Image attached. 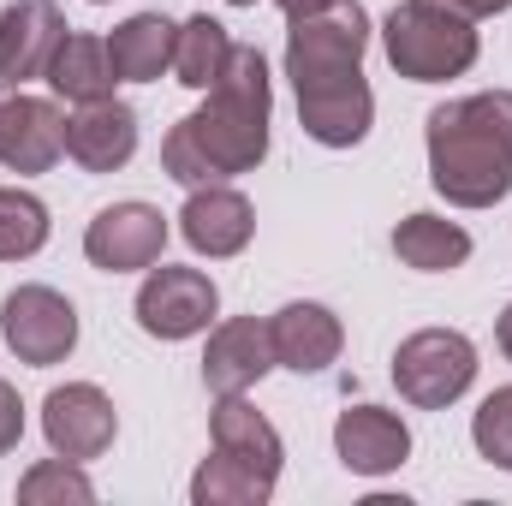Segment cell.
<instances>
[{
	"mask_svg": "<svg viewBox=\"0 0 512 506\" xmlns=\"http://www.w3.org/2000/svg\"><path fill=\"white\" fill-rule=\"evenodd\" d=\"M387 66L411 84H447L477 66V24L435 6V0H399L382 18Z\"/></svg>",
	"mask_w": 512,
	"mask_h": 506,
	"instance_id": "3",
	"label": "cell"
},
{
	"mask_svg": "<svg viewBox=\"0 0 512 506\" xmlns=\"http://www.w3.org/2000/svg\"><path fill=\"white\" fill-rule=\"evenodd\" d=\"M376 120V96L364 84V72H346L334 84H316V90H298V126L304 137H316L322 149H352L370 137Z\"/></svg>",
	"mask_w": 512,
	"mask_h": 506,
	"instance_id": "12",
	"label": "cell"
},
{
	"mask_svg": "<svg viewBox=\"0 0 512 506\" xmlns=\"http://www.w3.org/2000/svg\"><path fill=\"white\" fill-rule=\"evenodd\" d=\"M0 334L18 352V364L48 370V364L72 358V346H78V310L54 286H18L0 304Z\"/></svg>",
	"mask_w": 512,
	"mask_h": 506,
	"instance_id": "6",
	"label": "cell"
},
{
	"mask_svg": "<svg viewBox=\"0 0 512 506\" xmlns=\"http://www.w3.org/2000/svg\"><path fill=\"white\" fill-rule=\"evenodd\" d=\"M274 6H280V12L292 18V12H310V6H328V0H274Z\"/></svg>",
	"mask_w": 512,
	"mask_h": 506,
	"instance_id": "30",
	"label": "cell"
},
{
	"mask_svg": "<svg viewBox=\"0 0 512 506\" xmlns=\"http://www.w3.org/2000/svg\"><path fill=\"white\" fill-rule=\"evenodd\" d=\"M96 6H108V0H96Z\"/></svg>",
	"mask_w": 512,
	"mask_h": 506,
	"instance_id": "32",
	"label": "cell"
},
{
	"mask_svg": "<svg viewBox=\"0 0 512 506\" xmlns=\"http://www.w3.org/2000/svg\"><path fill=\"white\" fill-rule=\"evenodd\" d=\"M209 435H215V453H227L233 465L256 471L262 483H280V465H286V447H280V429L256 411L245 393L221 399L215 417H209Z\"/></svg>",
	"mask_w": 512,
	"mask_h": 506,
	"instance_id": "18",
	"label": "cell"
},
{
	"mask_svg": "<svg viewBox=\"0 0 512 506\" xmlns=\"http://www.w3.org/2000/svg\"><path fill=\"white\" fill-rule=\"evenodd\" d=\"M227 6H256V0H227Z\"/></svg>",
	"mask_w": 512,
	"mask_h": 506,
	"instance_id": "31",
	"label": "cell"
},
{
	"mask_svg": "<svg viewBox=\"0 0 512 506\" xmlns=\"http://www.w3.org/2000/svg\"><path fill=\"white\" fill-rule=\"evenodd\" d=\"M495 346H501V358L512 364V304L501 310V322H495Z\"/></svg>",
	"mask_w": 512,
	"mask_h": 506,
	"instance_id": "29",
	"label": "cell"
},
{
	"mask_svg": "<svg viewBox=\"0 0 512 506\" xmlns=\"http://www.w3.org/2000/svg\"><path fill=\"white\" fill-rule=\"evenodd\" d=\"M334 453L346 471L358 477H387L411 459V429L399 411H382V405H346L340 423H334Z\"/></svg>",
	"mask_w": 512,
	"mask_h": 506,
	"instance_id": "13",
	"label": "cell"
},
{
	"mask_svg": "<svg viewBox=\"0 0 512 506\" xmlns=\"http://www.w3.org/2000/svg\"><path fill=\"white\" fill-rule=\"evenodd\" d=\"M274 370V340H268V322L256 316H233L209 334V352H203V387L215 399H233V393H251L256 381Z\"/></svg>",
	"mask_w": 512,
	"mask_h": 506,
	"instance_id": "14",
	"label": "cell"
},
{
	"mask_svg": "<svg viewBox=\"0 0 512 506\" xmlns=\"http://www.w3.org/2000/svg\"><path fill=\"white\" fill-rule=\"evenodd\" d=\"M429 185L453 209H495L512 191V90L441 102L423 126Z\"/></svg>",
	"mask_w": 512,
	"mask_h": 506,
	"instance_id": "2",
	"label": "cell"
},
{
	"mask_svg": "<svg viewBox=\"0 0 512 506\" xmlns=\"http://www.w3.org/2000/svg\"><path fill=\"white\" fill-rule=\"evenodd\" d=\"M268 495H274V483H262L256 471L233 465L227 453L203 459V465H197V477H191V501H197V506H262Z\"/></svg>",
	"mask_w": 512,
	"mask_h": 506,
	"instance_id": "24",
	"label": "cell"
},
{
	"mask_svg": "<svg viewBox=\"0 0 512 506\" xmlns=\"http://www.w3.org/2000/svg\"><path fill=\"white\" fill-rule=\"evenodd\" d=\"M268 340H274V364L292 370V376H322L340 346H346V328L328 304H286L268 316Z\"/></svg>",
	"mask_w": 512,
	"mask_h": 506,
	"instance_id": "15",
	"label": "cell"
},
{
	"mask_svg": "<svg viewBox=\"0 0 512 506\" xmlns=\"http://www.w3.org/2000/svg\"><path fill=\"white\" fill-rule=\"evenodd\" d=\"M471 381H477V346L459 328H423L393 352V387L417 411H447L453 399H465Z\"/></svg>",
	"mask_w": 512,
	"mask_h": 506,
	"instance_id": "5",
	"label": "cell"
},
{
	"mask_svg": "<svg viewBox=\"0 0 512 506\" xmlns=\"http://www.w3.org/2000/svg\"><path fill=\"white\" fill-rule=\"evenodd\" d=\"M18 435H24V399H18V387L0 381V453H12Z\"/></svg>",
	"mask_w": 512,
	"mask_h": 506,
	"instance_id": "27",
	"label": "cell"
},
{
	"mask_svg": "<svg viewBox=\"0 0 512 506\" xmlns=\"http://www.w3.org/2000/svg\"><path fill=\"white\" fill-rule=\"evenodd\" d=\"M48 203L18 191V185H0V262H24L48 245Z\"/></svg>",
	"mask_w": 512,
	"mask_h": 506,
	"instance_id": "23",
	"label": "cell"
},
{
	"mask_svg": "<svg viewBox=\"0 0 512 506\" xmlns=\"http://www.w3.org/2000/svg\"><path fill=\"white\" fill-rule=\"evenodd\" d=\"M179 233H185V245L197 256H209V262H221V256H239L251 245L256 233V209L245 191H233V185H197L191 197H185V209H179Z\"/></svg>",
	"mask_w": 512,
	"mask_h": 506,
	"instance_id": "11",
	"label": "cell"
},
{
	"mask_svg": "<svg viewBox=\"0 0 512 506\" xmlns=\"http://www.w3.org/2000/svg\"><path fill=\"white\" fill-rule=\"evenodd\" d=\"M48 90H54V102H102V96H114V84H120V72H114V54H108V36H66L60 48H54V60H48Z\"/></svg>",
	"mask_w": 512,
	"mask_h": 506,
	"instance_id": "19",
	"label": "cell"
},
{
	"mask_svg": "<svg viewBox=\"0 0 512 506\" xmlns=\"http://www.w3.org/2000/svg\"><path fill=\"white\" fill-rule=\"evenodd\" d=\"M221 310V292L203 268H149L143 286H137V328L155 334V340H191L215 322Z\"/></svg>",
	"mask_w": 512,
	"mask_h": 506,
	"instance_id": "7",
	"label": "cell"
},
{
	"mask_svg": "<svg viewBox=\"0 0 512 506\" xmlns=\"http://www.w3.org/2000/svg\"><path fill=\"white\" fill-rule=\"evenodd\" d=\"M66 155V114L48 96H30L24 84L0 78V167L12 173H48Z\"/></svg>",
	"mask_w": 512,
	"mask_h": 506,
	"instance_id": "8",
	"label": "cell"
},
{
	"mask_svg": "<svg viewBox=\"0 0 512 506\" xmlns=\"http://www.w3.org/2000/svg\"><path fill=\"white\" fill-rule=\"evenodd\" d=\"M393 256L417 274H447L471 256V233L459 221H441V215H405L393 227Z\"/></svg>",
	"mask_w": 512,
	"mask_h": 506,
	"instance_id": "21",
	"label": "cell"
},
{
	"mask_svg": "<svg viewBox=\"0 0 512 506\" xmlns=\"http://www.w3.org/2000/svg\"><path fill=\"white\" fill-rule=\"evenodd\" d=\"M435 6H447V12H459V18H495V12H507L512 0H435Z\"/></svg>",
	"mask_w": 512,
	"mask_h": 506,
	"instance_id": "28",
	"label": "cell"
},
{
	"mask_svg": "<svg viewBox=\"0 0 512 506\" xmlns=\"http://www.w3.org/2000/svg\"><path fill=\"white\" fill-rule=\"evenodd\" d=\"M18 501L24 506H90L96 501V483L78 471V459H42V465H30L24 477H18Z\"/></svg>",
	"mask_w": 512,
	"mask_h": 506,
	"instance_id": "25",
	"label": "cell"
},
{
	"mask_svg": "<svg viewBox=\"0 0 512 506\" xmlns=\"http://www.w3.org/2000/svg\"><path fill=\"white\" fill-rule=\"evenodd\" d=\"M471 441H477V453H483L489 465L512 471V387H495V393L477 405V417H471Z\"/></svg>",
	"mask_w": 512,
	"mask_h": 506,
	"instance_id": "26",
	"label": "cell"
},
{
	"mask_svg": "<svg viewBox=\"0 0 512 506\" xmlns=\"http://www.w3.org/2000/svg\"><path fill=\"white\" fill-rule=\"evenodd\" d=\"M173 42H179V24L161 12H137L126 24H114L108 54H114L120 84H155L161 72H173Z\"/></svg>",
	"mask_w": 512,
	"mask_h": 506,
	"instance_id": "20",
	"label": "cell"
},
{
	"mask_svg": "<svg viewBox=\"0 0 512 506\" xmlns=\"http://www.w3.org/2000/svg\"><path fill=\"white\" fill-rule=\"evenodd\" d=\"M167 251V215L155 203H114L84 227V256L102 274H131V268H155Z\"/></svg>",
	"mask_w": 512,
	"mask_h": 506,
	"instance_id": "10",
	"label": "cell"
},
{
	"mask_svg": "<svg viewBox=\"0 0 512 506\" xmlns=\"http://www.w3.org/2000/svg\"><path fill=\"white\" fill-rule=\"evenodd\" d=\"M66 155L84 173H120L137 155V114L126 102H114V96L78 102V114L66 120Z\"/></svg>",
	"mask_w": 512,
	"mask_h": 506,
	"instance_id": "17",
	"label": "cell"
},
{
	"mask_svg": "<svg viewBox=\"0 0 512 506\" xmlns=\"http://www.w3.org/2000/svg\"><path fill=\"white\" fill-rule=\"evenodd\" d=\"M60 42H66V18L54 0H12L0 12V78L6 84L42 78Z\"/></svg>",
	"mask_w": 512,
	"mask_h": 506,
	"instance_id": "16",
	"label": "cell"
},
{
	"mask_svg": "<svg viewBox=\"0 0 512 506\" xmlns=\"http://www.w3.org/2000/svg\"><path fill=\"white\" fill-rule=\"evenodd\" d=\"M203 96L209 102L197 114H185L179 126L161 137V173L191 185V191L262 167V155H268V114H274L268 60L256 48H233L227 72Z\"/></svg>",
	"mask_w": 512,
	"mask_h": 506,
	"instance_id": "1",
	"label": "cell"
},
{
	"mask_svg": "<svg viewBox=\"0 0 512 506\" xmlns=\"http://www.w3.org/2000/svg\"><path fill=\"white\" fill-rule=\"evenodd\" d=\"M370 36H376L370 12L358 0H328V6L292 12V24H286V78H292V96L316 90V84H334L346 72H364Z\"/></svg>",
	"mask_w": 512,
	"mask_h": 506,
	"instance_id": "4",
	"label": "cell"
},
{
	"mask_svg": "<svg viewBox=\"0 0 512 506\" xmlns=\"http://www.w3.org/2000/svg\"><path fill=\"white\" fill-rule=\"evenodd\" d=\"M233 48H239V42L227 36V24L209 18V12H197V18L179 24V42H173V78H179L185 90H209V84L227 72Z\"/></svg>",
	"mask_w": 512,
	"mask_h": 506,
	"instance_id": "22",
	"label": "cell"
},
{
	"mask_svg": "<svg viewBox=\"0 0 512 506\" xmlns=\"http://www.w3.org/2000/svg\"><path fill=\"white\" fill-rule=\"evenodd\" d=\"M42 435L60 459H102L120 435V417H114V399L96 387V381H66L42 399Z\"/></svg>",
	"mask_w": 512,
	"mask_h": 506,
	"instance_id": "9",
	"label": "cell"
}]
</instances>
